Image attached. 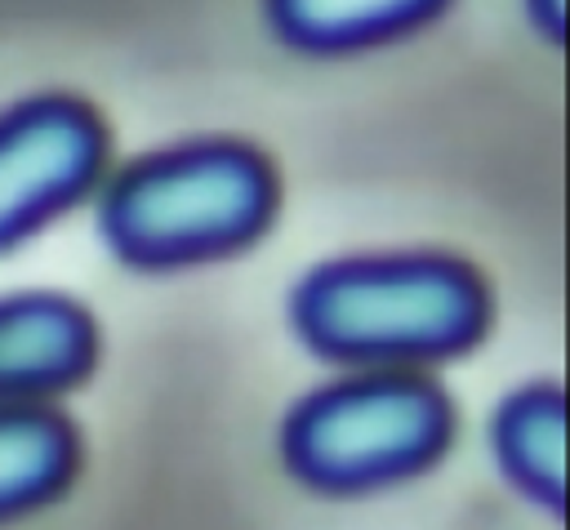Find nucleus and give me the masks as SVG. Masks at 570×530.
Wrapping results in <instances>:
<instances>
[{
  "instance_id": "obj_9",
  "label": "nucleus",
  "mask_w": 570,
  "mask_h": 530,
  "mask_svg": "<svg viewBox=\"0 0 570 530\" xmlns=\"http://www.w3.org/2000/svg\"><path fill=\"white\" fill-rule=\"evenodd\" d=\"M525 13L534 22V31L548 36V45H561V36H566V0H525Z\"/></svg>"
},
{
  "instance_id": "obj_8",
  "label": "nucleus",
  "mask_w": 570,
  "mask_h": 530,
  "mask_svg": "<svg viewBox=\"0 0 570 530\" xmlns=\"http://www.w3.org/2000/svg\"><path fill=\"white\" fill-rule=\"evenodd\" d=\"M76 468V428L45 401L0 405V521L49 503Z\"/></svg>"
},
{
  "instance_id": "obj_2",
  "label": "nucleus",
  "mask_w": 570,
  "mask_h": 530,
  "mask_svg": "<svg viewBox=\"0 0 570 530\" xmlns=\"http://www.w3.org/2000/svg\"><path fill=\"white\" fill-rule=\"evenodd\" d=\"M276 214V169L240 138L156 147L116 169L98 196L107 249L147 272L196 267L245 249Z\"/></svg>"
},
{
  "instance_id": "obj_4",
  "label": "nucleus",
  "mask_w": 570,
  "mask_h": 530,
  "mask_svg": "<svg viewBox=\"0 0 570 530\" xmlns=\"http://www.w3.org/2000/svg\"><path fill=\"white\" fill-rule=\"evenodd\" d=\"M107 169L102 116L62 89L0 111V249L85 200Z\"/></svg>"
},
{
  "instance_id": "obj_7",
  "label": "nucleus",
  "mask_w": 570,
  "mask_h": 530,
  "mask_svg": "<svg viewBox=\"0 0 570 530\" xmlns=\"http://www.w3.org/2000/svg\"><path fill=\"white\" fill-rule=\"evenodd\" d=\"M490 445L512 485L539 508L561 512L566 503V396L552 383L512 392L490 423Z\"/></svg>"
},
{
  "instance_id": "obj_1",
  "label": "nucleus",
  "mask_w": 570,
  "mask_h": 530,
  "mask_svg": "<svg viewBox=\"0 0 570 530\" xmlns=\"http://www.w3.org/2000/svg\"><path fill=\"white\" fill-rule=\"evenodd\" d=\"M289 321L325 361L352 370H419L481 338L490 294L485 281L450 254H352L298 276Z\"/></svg>"
},
{
  "instance_id": "obj_5",
  "label": "nucleus",
  "mask_w": 570,
  "mask_h": 530,
  "mask_svg": "<svg viewBox=\"0 0 570 530\" xmlns=\"http://www.w3.org/2000/svg\"><path fill=\"white\" fill-rule=\"evenodd\" d=\"M98 330L67 294H4L0 298V405L45 401L89 374Z\"/></svg>"
},
{
  "instance_id": "obj_6",
  "label": "nucleus",
  "mask_w": 570,
  "mask_h": 530,
  "mask_svg": "<svg viewBox=\"0 0 570 530\" xmlns=\"http://www.w3.org/2000/svg\"><path fill=\"white\" fill-rule=\"evenodd\" d=\"M450 0H263L272 36L298 53H356L432 22Z\"/></svg>"
},
{
  "instance_id": "obj_3",
  "label": "nucleus",
  "mask_w": 570,
  "mask_h": 530,
  "mask_svg": "<svg viewBox=\"0 0 570 530\" xmlns=\"http://www.w3.org/2000/svg\"><path fill=\"white\" fill-rule=\"evenodd\" d=\"M450 441V401L419 370H352L307 392L281 423L285 468L330 494L405 481Z\"/></svg>"
}]
</instances>
